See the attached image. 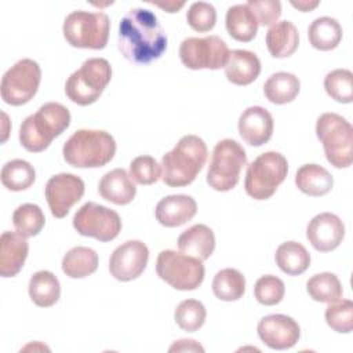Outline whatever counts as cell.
<instances>
[{
  "mask_svg": "<svg viewBox=\"0 0 353 353\" xmlns=\"http://www.w3.org/2000/svg\"><path fill=\"white\" fill-rule=\"evenodd\" d=\"M41 80L39 63L30 58L19 59L1 79V99L11 106L28 103L37 92Z\"/></svg>",
  "mask_w": 353,
  "mask_h": 353,
  "instance_id": "obj_11",
  "label": "cell"
},
{
  "mask_svg": "<svg viewBox=\"0 0 353 353\" xmlns=\"http://www.w3.org/2000/svg\"><path fill=\"white\" fill-rule=\"evenodd\" d=\"M29 296L40 307L55 305L61 295V284L57 276L50 270H39L29 280Z\"/></svg>",
  "mask_w": 353,
  "mask_h": 353,
  "instance_id": "obj_27",
  "label": "cell"
},
{
  "mask_svg": "<svg viewBox=\"0 0 353 353\" xmlns=\"http://www.w3.org/2000/svg\"><path fill=\"white\" fill-rule=\"evenodd\" d=\"M110 21L105 12L72 11L63 21L65 40L76 48L102 50L108 44Z\"/></svg>",
  "mask_w": 353,
  "mask_h": 353,
  "instance_id": "obj_7",
  "label": "cell"
},
{
  "mask_svg": "<svg viewBox=\"0 0 353 353\" xmlns=\"http://www.w3.org/2000/svg\"><path fill=\"white\" fill-rule=\"evenodd\" d=\"M112 79L110 63L105 58H88L65 83L66 97L80 105L94 103Z\"/></svg>",
  "mask_w": 353,
  "mask_h": 353,
  "instance_id": "obj_6",
  "label": "cell"
},
{
  "mask_svg": "<svg viewBox=\"0 0 353 353\" xmlns=\"http://www.w3.org/2000/svg\"><path fill=\"white\" fill-rule=\"evenodd\" d=\"M276 263L281 272L288 276H299L310 265V255L307 250L296 241H285L276 250Z\"/></svg>",
  "mask_w": 353,
  "mask_h": 353,
  "instance_id": "obj_30",
  "label": "cell"
},
{
  "mask_svg": "<svg viewBox=\"0 0 353 353\" xmlns=\"http://www.w3.org/2000/svg\"><path fill=\"white\" fill-rule=\"evenodd\" d=\"M1 183L12 192H21L30 188L36 179L33 165L21 159L7 161L1 168Z\"/></svg>",
  "mask_w": 353,
  "mask_h": 353,
  "instance_id": "obj_33",
  "label": "cell"
},
{
  "mask_svg": "<svg viewBox=\"0 0 353 353\" xmlns=\"http://www.w3.org/2000/svg\"><path fill=\"white\" fill-rule=\"evenodd\" d=\"M170 352H204V347L193 339H179L172 343Z\"/></svg>",
  "mask_w": 353,
  "mask_h": 353,
  "instance_id": "obj_43",
  "label": "cell"
},
{
  "mask_svg": "<svg viewBox=\"0 0 353 353\" xmlns=\"http://www.w3.org/2000/svg\"><path fill=\"white\" fill-rule=\"evenodd\" d=\"M208 149L197 135H185L161 159V179L171 188L190 185L207 161Z\"/></svg>",
  "mask_w": 353,
  "mask_h": 353,
  "instance_id": "obj_2",
  "label": "cell"
},
{
  "mask_svg": "<svg viewBox=\"0 0 353 353\" xmlns=\"http://www.w3.org/2000/svg\"><path fill=\"white\" fill-rule=\"evenodd\" d=\"M130 176L139 185H152L161 178V168L154 157L138 156L130 164Z\"/></svg>",
  "mask_w": 353,
  "mask_h": 353,
  "instance_id": "obj_41",
  "label": "cell"
},
{
  "mask_svg": "<svg viewBox=\"0 0 353 353\" xmlns=\"http://www.w3.org/2000/svg\"><path fill=\"white\" fill-rule=\"evenodd\" d=\"M183 1H181V3H175V1H168V3H165V4H161V3H157L156 6L157 7H161V8H164L167 12H178V10L181 8V7H183Z\"/></svg>",
  "mask_w": 353,
  "mask_h": 353,
  "instance_id": "obj_45",
  "label": "cell"
},
{
  "mask_svg": "<svg viewBox=\"0 0 353 353\" xmlns=\"http://www.w3.org/2000/svg\"><path fill=\"white\" fill-rule=\"evenodd\" d=\"M325 321L336 332L349 334L353 330V302L338 299L325 309Z\"/></svg>",
  "mask_w": 353,
  "mask_h": 353,
  "instance_id": "obj_38",
  "label": "cell"
},
{
  "mask_svg": "<svg viewBox=\"0 0 353 353\" xmlns=\"http://www.w3.org/2000/svg\"><path fill=\"white\" fill-rule=\"evenodd\" d=\"M258 335L261 341L270 349L285 350L292 347L299 336V324L285 314H269L258 323Z\"/></svg>",
  "mask_w": 353,
  "mask_h": 353,
  "instance_id": "obj_16",
  "label": "cell"
},
{
  "mask_svg": "<svg viewBox=\"0 0 353 353\" xmlns=\"http://www.w3.org/2000/svg\"><path fill=\"white\" fill-rule=\"evenodd\" d=\"M225 23L228 33L237 41L248 43L258 32V21L247 4H234L229 7Z\"/></svg>",
  "mask_w": 353,
  "mask_h": 353,
  "instance_id": "obj_26",
  "label": "cell"
},
{
  "mask_svg": "<svg viewBox=\"0 0 353 353\" xmlns=\"http://www.w3.org/2000/svg\"><path fill=\"white\" fill-rule=\"evenodd\" d=\"M285 287L281 279L273 274H265L259 277L254 285V295L256 301L265 306H273L281 302L284 298Z\"/></svg>",
  "mask_w": 353,
  "mask_h": 353,
  "instance_id": "obj_39",
  "label": "cell"
},
{
  "mask_svg": "<svg viewBox=\"0 0 353 353\" xmlns=\"http://www.w3.org/2000/svg\"><path fill=\"white\" fill-rule=\"evenodd\" d=\"M309 243L320 252L335 250L345 237V225L332 212H321L312 218L306 228Z\"/></svg>",
  "mask_w": 353,
  "mask_h": 353,
  "instance_id": "obj_17",
  "label": "cell"
},
{
  "mask_svg": "<svg viewBox=\"0 0 353 353\" xmlns=\"http://www.w3.org/2000/svg\"><path fill=\"white\" fill-rule=\"evenodd\" d=\"M239 134L251 146H262L273 134V117L262 106L247 108L239 119Z\"/></svg>",
  "mask_w": 353,
  "mask_h": 353,
  "instance_id": "obj_18",
  "label": "cell"
},
{
  "mask_svg": "<svg viewBox=\"0 0 353 353\" xmlns=\"http://www.w3.org/2000/svg\"><path fill=\"white\" fill-rule=\"evenodd\" d=\"M212 292L221 301H237L245 292V277L237 269L225 268L214 276Z\"/></svg>",
  "mask_w": 353,
  "mask_h": 353,
  "instance_id": "obj_32",
  "label": "cell"
},
{
  "mask_svg": "<svg viewBox=\"0 0 353 353\" xmlns=\"http://www.w3.org/2000/svg\"><path fill=\"white\" fill-rule=\"evenodd\" d=\"M178 248L186 255L205 261L211 256L215 248L214 232L207 225H193L179 234Z\"/></svg>",
  "mask_w": 353,
  "mask_h": 353,
  "instance_id": "obj_23",
  "label": "cell"
},
{
  "mask_svg": "<svg viewBox=\"0 0 353 353\" xmlns=\"http://www.w3.org/2000/svg\"><path fill=\"white\" fill-rule=\"evenodd\" d=\"M287 172L288 161L281 153L265 152L247 167L244 189L255 200H268L284 182Z\"/></svg>",
  "mask_w": 353,
  "mask_h": 353,
  "instance_id": "obj_8",
  "label": "cell"
},
{
  "mask_svg": "<svg viewBox=\"0 0 353 353\" xmlns=\"http://www.w3.org/2000/svg\"><path fill=\"white\" fill-rule=\"evenodd\" d=\"M186 21L189 26L199 33L210 32L216 22V10L210 3L196 1L189 7Z\"/></svg>",
  "mask_w": 353,
  "mask_h": 353,
  "instance_id": "obj_40",
  "label": "cell"
},
{
  "mask_svg": "<svg viewBox=\"0 0 353 353\" xmlns=\"http://www.w3.org/2000/svg\"><path fill=\"white\" fill-rule=\"evenodd\" d=\"M85 190L84 182L74 174H57L47 181L44 194L55 218H65L73 204L80 201Z\"/></svg>",
  "mask_w": 353,
  "mask_h": 353,
  "instance_id": "obj_14",
  "label": "cell"
},
{
  "mask_svg": "<svg viewBox=\"0 0 353 353\" xmlns=\"http://www.w3.org/2000/svg\"><path fill=\"white\" fill-rule=\"evenodd\" d=\"M265 41L272 57L287 58L296 51L299 46V33L292 22L280 21L269 28Z\"/></svg>",
  "mask_w": 353,
  "mask_h": 353,
  "instance_id": "obj_24",
  "label": "cell"
},
{
  "mask_svg": "<svg viewBox=\"0 0 353 353\" xmlns=\"http://www.w3.org/2000/svg\"><path fill=\"white\" fill-rule=\"evenodd\" d=\"M245 164L247 154L243 146L234 139H222L212 150L207 183L218 192L232 190L239 183L240 172Z\"/></svg>",
  "mask_w": 353,
  "mask_h": 353,
  "instance_id": "obj_9",
  "label": "cell"
},
{
  "mask_svg": "<svg viewBox=\"0 0 353 353\" xmlns=\"http://www.w3.org/2000/svg\"><path fill=\"white\" fill-rule=\"evenodd\" d=\"M301 90L299 79L288 72L273 73L263 84L265 97L276 105L292 102Z\"/></svg>",
  "mask_w": 353,
  "mask_h": 353,
  "instance_id": "obj_29",
  "label": "cell"
},
{
  "mask_svg": "<svg viewBox=\"0 0 353 353\" xmlns=\"http://www.w3.org/2000/svg\"><path fill=\"white\" fill-rule=\"evenodd\" d=\"M226 43L215 34L205 37H188L179 46L181 62L192 70L225 68L229 58Z\"/></svg>",
  "mask_w": 353,
  "mask_h": 353,
  "instance_id": "obj_12",
  "label": "cell"
},
{
  "mask_svg": "<svg viewBox=\"0 0 353 353\" xmlns=\"http://www.w3.org/2000/svg\"><path fill=\"white\" fill-rule=\"evenodd\" d=\"M114 153L116 141L103 130H77L62 148L65 161L77 168L103 167Z\"/></svg>",
  "mask_w": 353,
  "mask_h": 353,
  "instance_id": "obj_4",
  "label": "cell"
},
{
  "mask_svg": "<svg viewBox=\"0 0 353 353\" xmlns=\"http://www.w3.org/2000/svg\"><path fill=\"white\" fill-rule=\"evenodd\" d=\"M307 37L316 50L331 51L342 40V26L335 18L320 17L309 25Z\"/></svg>",
  "mask_w": 353,
  "mask_h": 353,
  "instance_id": "obj_28",
  "label": "cell"
},
{
  "mask_svg": "<svg viewBox=\"0 0 353 353\" xmlns=\"http://www.w3.org/2000/svg\"><path fill=\"white\" fill-rule=\"evenodd\" d=\"M296 188L312 197L327 194L334 185L332 175L319 164H305L295 174Z\"/></svg>",
  "mask_w": 353,
  "mask_h": 353,
  "instance_id": "obj_25",
  "label": "cell"
},
{
  "mask_svg": "<svg viewBox=\"0 0 353 353\" xmlns=\"http://www.w3.org/2000/svg\"><path fill=\"white\" fill-rule=\"evenodd\" d=\"M316 135L325 157L335 168H347L353 160V127L336 113H323L316 123Z\"/></svg>",
  "mask_w": 353,
  "mask_h": 353,
  "instance_id": "obj_5",
  "label": "cell"
},
{
  "mask_svg": "<svg viewBox=\"0 0 353 353\" xmlns=\"http://www.w3.org/2000/svg\"><path fill=\"white\" fill-rule=\"evenodd\" d=\"M117 46L125 59L145 65L164 54L167 34L150 10L132 8L120 21Z\"/></svg>",
  "mask_w": 353,
  "mask_h": 353,
  "instance_id": "obj_1",
  "label": "cell"
},
{
  "mask_svg": "<svg viewBox=\"0 0 353 353\" xmlns=\"http://www.w3.org/2000/svg\"><path fill=\"white\" fill-rule=\"evenodd\" d=\"M98 192L106 201L117 205H125L134 200L137 188L124 168H114L101 178Z\"/></svg>",
  "mask_w": 353,
  "mask_h": 353,
  "instance_id": "obj_21",
  "label": "cell"
},
{
  "mask_svg": "<svg viewBox=\"0 0 353 353\" xmlns=\"http://www.w3.org/2000/svg\"><path fill=\"white\" fill-rule=\"evenodd\" d=\"M156 272L163 281L179 291L196 290L205 274L203 261L174 250H164L159 254Z\"/></svg>",
  "mask_w": 353,
  "mask_h": 353,
  "instance_id": "obj_10",
  "label": "cell"
},
{
  "mask_svg": "<svg viewBox=\"0 0 353 353\" xmlns=\"http://www.w3.org/2000/svg\"><path fill=\"white\" fill-rule=\"evenodd\" d=\"M197 212V203L188 194H170L156 205V219L165 228H178L189 222Z\"/></svg>",
  "mask_w": 353,
  "mask_h": 353,
  "instance_id": "obj_19",
  "label": "cell"
},
{
  "mask_svg": "<svg viewBox=\"0 0 353 353\" xmlns=\"http://www.w3.org/2000/svg\"><path fill=\"white\" fill-rule=\"evenodd\" d=\"M28 252L29 244L25 236L18 232H3L0 237V276H17L28 258Z\"/></svg>",
  "mask_w": 353,
  "mask_h": 353,
  "instance_id": "obj_20",
  "label": "cell"
},
{
  "mask_svg": "<svg viewBox=\"0 0 353 353\" xmlns=\"http://www.w3.org/2000/svg\"><path fill=\"white\" fill-rule=\"evenodd\" d=\"M149 261V248L139 240H128L119 245L109 259V272L119 281L139 277Z\"/></svg>",
  "mask_w": 353,
  "mask_h": 353,
  "instance_id": "obj_15",
  "label": "cell"
},
{
  "mask_svg": "<svg viewBox=\"0 0 353 353\" xmlns=\"http://www.w3.org/2000/svg\"><path fill=\"white\" fill-rule=\"evenodd\" d=\"M261 73V61L252 51L233 50L225 65V74L232 84L248 85Z\"/></svg>",
  "mask_w": 353,
  "mask_h": 353,
  "instance_id": "obj_22",
  "label": "cell"
},
{
  "mask_svg": "<svg viewBox=\"0 0 353 353\" xmlns=\"http://www.w3.org/2000/svg\"><path fill=\"white\" fill-rule=\"evenodd\" d=\"M306 291L313 301L331 303L342 298V284L339 279L330 272L312 276L306 283Z\"/></svg>",
  "mask_w": 353,
  "mask_h": 353,
  "instance_id": "obj_34",
  "label": "cell"
},
{
  "mask_svg": "<svg viewBox=\"0 0 353 353\" xmlns=\"http://www.w3.org/2000/svg\"><path fill=\"white\" fill-rule=\"evenodd\" d=\"M69 124V109L58 102H47L22 121L19 127V142L28 152H43Z\"/></svg>",
  "mask_w": 353,
  "mask_h": 353,
  "instance_id": "obj_3",
  "label": "cell"
},
{
  "mask_svg": "<svg viewBox=\"0 0 353 353\" xmlns=\"http://www.w3.org/2000/svg\"><path fill=\"white\" fill-rule=\"evenodd\" d=\"M12 223L19 234L25 237H33L37 236L44 228L46 216L39 205L25 203L14 211Z\"/></svg>",
  "mask_w": 353,
  "mask_h": 353,
  "instance_id": "obj_35",
  "label": "cell"
},
{
  "mask_svg": "<svg viewBox=\"0 0 353 353\" xmlns=\"http://www.w3.org/2000/svg\"><path fill=\"white\" fill-rule=\"evenodd\" d=\"M205 307L197 299H185L182 301L174 313L175 323L179 328L188 332H194L203 327L205 321Z\"/></svg>",
  "mask_w": 353,
  "mask_h": 353,
  "instance_id": "obj_37",
  "label": "cell"
},
{
  "mask_svg": "<svg viewBox=\"0 0 353 353\" xmlns=\"http://www.w3.org/2000/svg\"><path fill=\"white\" fill-rule=\"evenodd\" d=\"M327 94L341 103L353 101V73L349 69H335L324 77Z\"/></svg>",
  "mask_w": 353,
  "mask_h": 353,
  "instance_id": "obj_36",
  "label": "cell"
},
{
  "mask_svg": "<svg viewBox=\"0 0 353 353\" xmlns=\"http://www.w3.org/2000/svg\"><path fill=\"white\" fill-rule=\"evenodd\" d=\"M98 268V254L90 248L77 245L62 258V270L68 277L83 279L92 274Z\"/></svg>",
  "mask_w": 353,
  "mask_h": 353,
  "instance_id": "obj_31",
  "label": "cell"
},
{
  "mask_svg": "<svg viewBox=\"0 0 353 353\" xmlns=\"http://www.w3.org/2000/svg\"><path fill=\"white\" fill-rule=\"evenodd\" d=\"M245 4L254 12L258 25L262 26L276 23L281 15V3L279 0H248Z\"/></svg>",
  "mask_w": 353,
  "mask_h": 353,
  "instance_id": "obj_42",
  "label": "cell"
},
{
  "mask_svg": "<svg viewBox=\"0 0 353 353\" xmlns=\"http://www.w3.org/2000/svg\"><path fill=\"white\" fill-rule=\"evenodd\" d=\"M73 228L85 237H94L102 243L112 241L121 230L119 214L105 205L88 201L73 216Z\"/></svg>",
  "mask_w": 353,
  "mask_h": 353,
  "instance_id": "obj_13",
  "label": "cell"
},
{
  "mask_svg": "<svg viewBox=\"0 0 353 353\" xmlns=\"http://www.w3.org/2000/svg\"><path fill=\"white\" fill-rule=\"evenodd\" d=\"M320 4V1H307V0H301V1H291V6L295 7L296 10L302 11V12H307L314 10L317 6Z\"/></svg>",
  "mask_w": 353,
  "mask_h": 353,
  "instance_id": "obj_44",
  "label": "cell"
}]
</instances>
